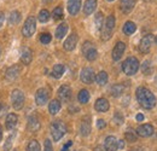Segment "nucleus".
I'll list each match as a JSON object with an SVG mask.
<instances>
[{"instance_id": "f257e3e1", "label": "nucleus", "mask_w": 157, "mask_h": 151, "mask_svg": "<svg viewBox=\"0 0 157 151\" xmlns=\"http://www.w3.org/2000/svg\"><path fill=\"white\" fill-rule=\"evenodd\" d=\"M139 104L145 109H152L156 105V97L146 87H139L136 92Z\"/></svg>"}, {"instance_id": "f03ea898", "label": "nucleus", "mask_w": 157, "mask_h": 151, "mask_svg": "<svg viewBox=\"0 0 157 151\" xmlns=\"http://www.w3.org/2000/svg\"><path fill=\"white\" fill-rule=\"evenodd\" d=\"M138 69H139V62H138V59L136 57H128V58L123 62V64H122V70H123V73L129 76L134 75L138 72Z\"/></svg>"}, {"instance_id": "7ed1b4c3", "label": "nucleus", "mask_w": 157, "mask_h": 151, "mask_svg": "<svg viewBox=\"0 0 157 151\" xmlns=\"http://www.w3.org/2000/svg\"><path fill=\"white\" fill-rule=\"evenodd\" d=\"M65 133H67V127L62 121H55L51 125V134H52L53 140L58 141Z\"/></svg>"}, {"instance_id": "20e7f679", "label": "nucleus", "mask_w": 157, "mask_h": 151, "mask_svg": "<svg viewBox=\"0 0 157 151\" xmlns=\"http://www.w3.org/2000/svg\"><path fill=\"white\" fill-rule=\"evenodd\" d=\"M35 29H36V19H35L34 16H29L24 22V25H23V29H22V34L25 38H30L35 33Z\"/></svg>"}, {"instance_id": "39448f33", "label": "nucleus", "mask_w": 157, "mask_h": 151, "mask_svg": "<svg viewBox=\"0 0 157 151\" xmlns=\"http://www.w3.org/2000/svg\"><path fill=\"white\" fill-rule=\"evenodd\" d=\"M114 28H115V17L113 15H110L105 21V24H103L101 39L103 40H109L111 38V33H113Z\"/></svg>"}, {"instance_id": "423d86ee", "label": "nucleus", "mask_w": 157, "mask_h": 151, "mask_svg": "<svg viewBox=\"0 0 157 151\" xmlns=\"http://www.w3.org/2000/svg\"><path fill=\"white\" fill-rule=\"evenodd\" d=\"M11 102L15 110H21L24 105V95L21 90H15L11 95Z\"/></svg>"}, {"instance_id": "0eeeda50", "label": "nucleus", "mask_w": 157, "mask_h": 151, "mask_svg": "<svg viewBox=\"0 0 157 151\" xmlns=\"http://www.w3.org/2000/svg\"><path fill=\"white\" fill-rule=\"evenodd\" d=\"M82 53L85 55L87 60H91V62L97 58V56H98V52H97L96 47L90 41H87V42L83 44V46H82Z\"/></svg>"}, {"instance_id": "6e6552de", "label": "nucleus", "mask_w": 157, "mask_h": 151, "mask_svg": "<svg viewBox=\"0 0 157 151\" xmlns=\"http://www.w3.org/2000/svg\"><path fill=\"white\" fill-rule=\"evenodd\" d=\"M80 79H81V81H82L83 83H87V85L92 83L93 80L96 79V76H94V70H93L92 68H88V67H87V68H83V69L81 70Z\"/></svg>"}, {"instance_id": "1a4fd4ad", "label": "nucleus", "mask_w": 157, "mask_h": 151, "mask_svg": "<svg viewBox=\"0 0 157 151\" xmlns=\"http://www.w3.org/2000/svg\"><path fill=\"white\" fill-rule=\"evenodd\" d=\"M151 45H152V35H146L140 40V44H139V51L141 53H147L151 48Z\"/></svg>"}, {"instance_id": "9d476101", "label": "nucleus", "mask_w": 157, "mask_h": 151, "mask_svg": "<svg viewBox=\"0 0 157 151\" xmlns=\"http://www.w3.org/2000/svg\"><path fill=\"white\" fill-rule=\"evenodd\" d=\"M137 134L139 137H143V138H146V137H150L154 134V127L152 125H149V123H145V125H141L137 128Z\"/></svg>"}, {"instance_id": "9b49d317", "label": "nucleus", "mask_w": 157, "mask_h": 151, "mask_svg": "<svg viewBox=\"0 0 157 151\" xmlns=\"http://www.w3.org/2000/svg\"><path fill=\"white\" fill-rule=\"evenodd\" d=\"M35 102L38 105H45L48 102V91L46 88L38 90V92L35 95Z\"/></svg>"}, {"instance_id": "f8f14e48", "label": "nucleus", "mask_w": 157, "mask_h": 151, "mask_svg": "<svg viewBox=\"0 0 157 151\" xmlns=\"http://www.w3.org/2000/svg\"><path fill=\"white\" fill-rule=\"evenodd\" d=\"M78 35L76 34H71V35H69L68 39L64 41V44H63V47H64V50L65 51H73L75 47H76V45H78Z\"/></svg>"}, {"instance_id": "ddd939ff", "label": "nucleus", "mask_w": 157, "mask_h": 151, "mask_svg": "<svg viewBox=\"0 0 157 151\" xmlns=\"http://www.w3.org/2000/svg\"><path fill=\"white\" fill-rule=\"evenodd\" d=\"M126 50V44L122 41H118L117 44L115 45L114 50H113V59L114 60H120L121 57L123 56V52Z\"/></svg>"}, {"instance_id": "4468645a", "label": "nucleus", "mask_w": 157, "mask_h": 151, "mask_svg": "<svg viewBox=\"0 0 157 151\" xmlns=\"http://www.w3.org/2000/svg\"><path fill=\"white\" fill-rule=\"evenodd\" d=\"M58 98L62 102H68L71 98V88L67 85L60 86L58 90Z\"/></svg>"}, {"instance_id": "2eb2a0df", "label": "nucleus", "mask_w": 157, "mask_h": 151, "mask_svg": "<svg viewBox=\"0 0 157 151\" xmlns=\"http://www.w3.org/2000/svg\"><path fill=\"white\" fill-rule=\"evenodd\" d=\"M104 148L106 151H116L118 149L117 148V139L114 135H109L105 139L104 143Z\"/></svg>"}, {"instance_id": "dca6fc26", "label": "nucleus", "mask_w": 157, "mask_h": 151, "mask_svg": "<svg viewBox=\"0 0 157 151\" xmlns=\"http://www.w3.org/2000/svg\"><path fill=\"white\" fill-rule=\"evenodd\" d=\"M32 59H33V52L29 47H23L22 51H21V60L23 62V64L28 65L32 63Z\"/></svg>"}, {"instance_id": "f3484780", "label": "nucleus", "mask_w": 157, "mask_h": 151, "mask_svg": "<svg viewBox=\"0 0 157 151\" xmlns=\"http://www.w3.org/2000/svg\"><path fill=\"white\" fill-rule=\"evenodd\" d=\"M21 73V68L18 65H12V67H10L7 70H6V79L7 80H10V81H13V80H16L18 75H20Z\"/></svg>"}, {"instance_id": "a211bd4d", "label": "nucleus", "mask_w": 157, "mask_h": 151, "mask_svg": "<svg viewBox=\"0 0 157 151\" xmlns=\"http://www.w3.org/2000/svg\"><path fill=\"white\" fill-rule=\"evenodd\" d=\"M81 7V0H69L68 1V11L70 15L75 16L80 11Z\"/></svg>"}, {"instance_id": "6ab92c4d", "label": "nucleus", "mask_w": 157, "mask_h": 151, "mask_svg": "<svg viewBox=\"0 0 157 151\" xmlns=\"http://www.w3.org/2000/svg\"><path fill=\"white\" fill-rule=\"evenodd\" d=\"M94 108L99 113H105V111L109 110V102L105 98H99V99H97V102L94 104Z\"/></svg>"}, {"instance_id": "aec40b11", "label": "nucleus", "mask_w": 157, "mask_h": 151, "mask_svg": "<svg viewBox=\"0 0 157 151\" xmlns=\"http://www.w3.org/2000/svg\"><path fill=\"white\" fill-rule=\"evenodd\" d=\"M17 122H18V117H17V115H16V114H9L7 117H6V122H5L6 128L10 130V131L13 130V128L17 126Z\"/></svg>"}, {"instance_id": "412c9836", "label": "nucleus", "mask_w": 157, "mask_h": 151, "mask_svg": "<svg viewBox=\"0 0 157 151\" xmlns=\"http://www.w3.org/2000/svg\"><path fill=\"white\" fill-rule=\"evenodd\" d=\"M28 130L30 132H38L40 130V122L36 116H30L28 118Z\"/></svg>"}, {"instance_id": "4be33fe9", "label": "nucleus", "mask_w": 157, "mask_h": 151, "mask_svg": "<svg viewBox=\"0 0 157 151\" xmlns=\"http://www.w3.org/2000/svg\"><path fill=\"white\" fill-rule=\"evenodd\" d=\"M91 132V122H90V117H85L81 122V126H80V133L81 135H88Z\"/></svg>"}, {"instance_id": "5701e85b", "label": "nucleus", "mask_w": 157, "mask_h": 151, "mask_svg": "<svg viewBox=\"0 0 157 151\" xmlns=\"http://www.w3.org/2000/svg\"><path fill=\"white\" fill-rule=\"evenodd\" d=\"M97 7V0H86L83 6V12L86 16H90Z\"/></svg>"}, {"instance_id": "b1692460", "label": "nucleus", "mask_w": 157, "mask_h": 151, "mask_svg": "<svg viewBox=\"0 0 157 151\" xmlns=\"http://www.w3.org/2000/svg\"><path fill=\"white\" fill-rule=\"evenodd\" d=\"M136 5V0H121V10L124 14H128L133 10Z\"/></svg>"}, {"instance_id": "393cba45", "label": "nucleus", "mask_w": 157, "mask_h": 151, "mask_svg": "<svg viewBox=\"0 0 157 151\" xmlns=\"http://www.w3.org/2000/svg\"><path fill=\"white\" fill-rule=\"evenodd\" d=\"M136 30H137V25H136L133 22L128 21V22L124 23V25H123V33H124L126 35H132Z\"/></svg>"}, {"instance_id": "a878e982", "label": "nucleus", "mask_w": 157, "mask_h": 151, "mask_svg": "<svg viewBox=\"0 0 157 151\" xmlns=\"http://www.w3.org/2000/svg\"><path fill=\"white\" fill-rule=\"evenodd\" d=\"M64 70H65V67L63 64H56L52 69V76L56 79H60L64 74Z\"/></svg>"}, {"instance_id": "bb28decb", "label": "nucleus", "mask_w": 157, "mask_h": 151, "mask_svg": "<svg viewBox=\"0 0 157 151\" xmlns=\"http://www.w3.org/2000/svg\"><path fill=\"white\" fill-rule=\"evenodd\" d=\"M67 32H68V24H67V23H62V24H59L58 28L56 29V38L57 39L64 38L65 34H67Z\"/></svg>"}, {"instance_id": "cd10ccee", "label": "nucleus", "mask_w": 157, "mask_h": 151, "mask_svg": "<svg viewBox=\"0 0 157 151\" xmlns=\"http://www.w3.org/2000/svg\"><path fill=\"white\" fill-rule=\"evenodd\" d=\"M20 21H21L20 11L15 10V11H12V12L10 14V17H9V23H10V25H16Z\"/></svg>"}, {"instance_id": "c85d7f7f", "label": "nucleus", "mask_w": 157, "mask_h": 151, "mask_svg": "<svg viewBox=\"0 0 157 151\" xmlns=\"http://www.w3.org/2000/svg\"><path fill=\"white\" fill-rule=\"evenodd\" d=\"M59 110H60V103L58 100L55 99L48 104V111L51 115H56L57 113H59Z\"/></svg>"}, {"instance_id": "c756f323", "label": "nucleus", "mask_w": 157, "mask_h": 151, "mask_svg": "<svg viewBox=\"0 0 157 151\" xmlns=\"http://www.w3.org/2000/svg\"><path fill=\"white\" fill-rule=\"evenodd\" d=\"M78 99L81 104L88 103V100H90V93H88V91H87V90H81V91L78 92Z\"/></svg>"}, {"instance_id": "7c9ffc66", "label": "nucleus", "mask_w": 157, "mask_h": 151, "mask_svg": "<svg viewBox=\"0 0 157 151\" xmlns=\"http://www.w3.org/2000/svg\"><path fill=\"white\" fill-rule=\"evenodd\" d=\"M123 91H124L123 85L116 83V85H114V86L111 87V95H113V97H120V95L123 93Z\"/></svg>"}, {"instance_id": "2f4dec72", "label": "nucleus", "mask_w": 157, "mask_h": 151, "mask_svg": "<svg viewBox=\"0 0 157 151\" xmlns=\"http://www.w3.org/2000/svg\"><path fill=\"white\" fill-rule=\"evenodd\" d=\"M96 81H97L98 85L104 86V85L108 82V74H106L105 72H100V73H98L97 76H96Z\"/></svg>"}, {"instance_id": "473e14b6", "label": "nucleus", "mask_w": 157, "mask_h": 151, "mask_svg": "<svg viewBox=\"0 0 157 151\" xmlns=\"http://www.w3.org/2000/svg\"><path fill=\"white\" fill-rule=\"evenodd\" d=\"M52 17H53V19H56V21H59V19L63 18V9H62L60 6H57V7L53 10Z\"/></svg>"}, {"instance_id": "72a5a7b5", "label": "nucleus", "mask_w": 157, "mask_h": 151, "mask_svg": "<svg viewBox=\"0 0 157 151\" xmlns=\"http://www.w3.org/2000/svg\"><path fill=\"white\" fill-rule=\"evenodd\" d=\"M50 19V12L47 10H41L39 12V21L41 23H46Z\"/></svg>"}, {"instance_id": "f704fd0d", "label": "nucleus", "mask_w": 157, "mask_h": 151, "mask_svg": "<svg viewBox=\"0 0 157 151\" xmlns=\"http://www.w3.org/2000/svg\"><path fill=\"white\" fill-rule=\"evenodd\" d=\"M27 151H40V144L36 140H30L27 146Z\"/></svg>"}, {"instance_id": "c9c22d12", "label": "nucleus", "mask_w": 157, "mask_h": 151, "mask_svg": "<svg viewBox=\"0 0 157 151\" xmlns=\"http://www.w3.org/2000/svg\"><path fill=\"white\" fill-rule=\"evenodd\" d=\"M94 23H96V27H97L98 30H100V29L103 28V14H101V12H98V14L96 15Z\"/></svg>"}, {"instance_id": "e433bc0d", "label": "nucleus", "mask_w": 157, "mask_h": 151, "mask_svg": "<svg viewBox=\"0 0 157 151\" xmlns=\"http://www.w3.org/2000/svg\"><path fill=\"white\" fill-rule=\"evenodd\" d=\"M51 35L48 34V33H44V34H41L40 35V41L42 42V44H45V45H47V44H50L51 42Z\"/></svg>"}, {"instance_id": "4c0bfd02", "label": "nucleus", "mask_w": 157, "mask_h": 151, "mask_svg": "<svg viewBox=\"0 0 157 151\" xmlns=\"http://www.w3.org/2000/svg\"><path fill=\"white\" fill-rule=\"evenodd\" d=\"M12 139H13V135H10V137L6 139V141H5V144H4V150H5V151H9L10 149H11Z\"/></svg>"}, {"instance_id": "58836bf2", "label": "nucleus", "mask_w": 157, "mask_h": 151, "mask_svg": "<svg viewBox=\"0 0 157 151\" xmlns=\"http://www.w3.org/2000/svg\"><path fill=\"white\" fill-rule=\"evenodd\" d=\"M126 140H128V141H136L137 140V135L134 134L133 132H131V131H128V132H126Z\"/></svg>"}, {"instance_id": "ea45409f", "label": "nucleus", "mask_w": 157, "mask_h": 151, "mask_svg": "<svg viewBox=\"0 0 157 151\" xmlns=\"http://www.w3.org/2000/svg\"><path fill=\"white\" fill-rule=\"evenodd\" d=\"M45 151H53L52 143H51V140H48V139L45 140Z\"/></svg>"}, {"instance_id": "a19ab883", "label": "nucleus", "mask_w": 157, "mask_h": 151, "mask_svg": "<svg viewBox=\"0 0 157 151\" xmlns=\"http://www.w3.org/2000/svg\"><path fill=\"white\" fill-rule=\"evenodd\" d=\"M150 62L149 60H146V62H144V64H143V72L145 73V74H149L150 73Z\"/></svg>"}, {"instance_id": "79ce46f5", "label": "nucleus", "mask_w": 157, "mask_h": 151, "mask_svg": "<svg viewBox=\"0 0 157 151\" xmlns=\"http://www.w3.org/2000/svg\"><path fill=\"white\" fill-rule=\"evenodd\" d=\"M114 121H115L117 125H121V123L123 122V117H122V116L117 113L116 115H115V117H114Z\"/></svg>"}, {"instance_id": "37998d69", "label": "nucleus", "mask_w": 157, "mask_h": 151, "mask_svg": "<svg viewBox=\"0 0 157 151\" xmlns=\"http://www.w3.org/2000/svg\"><path fill=\"white\" fill-rule=\"evenodd\" d=\"M105 126H106V123H105L104 120H98V121H97V127H98L99 130H103Z\"/></svg>"}, {"instance_id": "c03bdc74", "label": "nucleus", "mask_w": 157, "mask_h": 151, "mask_svg": "<svg viewBox=\"0 0 157 151\" xmlns=\"http://www.w3.org/2000/svg\"><path fill=\"white\" fill-rule=\"evenodd\" d=\"M4 21H5V15H4V12L0 11V27L4 24Z\"/></svg>"}, {"instance_id": "a18cd8bd", "label": "nucleus", "mask_w": 157, "mask_h": 151, "mask_svg": "<svg viewBox=\"0 0 157 151\" xmlns=\"http://www.w3.org/2000/svg\"><path fill=\"white\" fill-rule=\"evenodd\" d=\"M117 148L118 149H123L124 148V141L123 140H117Z\"/></svg>"}, {"instance_id": "49530a36", "label": "nucleus", "mask_w": 157, "mask_h": 151, "mask_svg": "<svg viewBox=\"0 0 157 151\" xmlns=\"http://www.w3.org/2000/svg\"><path fill=\"white\" fill-rule=\"evenodd\" d=\"M137 121H144V115H143V114H138Z\"/></svg>"}, {"instance_id": "de8ad7c7", "label": "nucleus", "mask_w": 157, "mask_h": 151, "mask_svg": "<svg viewBox=\"0 0 157 151\" xmlns=\"http://www.w3.org/2000/svg\"><path fill=\"white\" fill-rule=\"evenodd\" d=\"M94 151H105V149H104L103 146H97V148L94 149Z\"/></svg>"}, {"instance_id": "09e8293b", "label": "nucleus", "mask_w": 157, "mask_h": 151, "mask_svg": "<svg viewBox=\"0 0 157 151\" xmlns=\"http://www.w3.org/2000/svg\"><path fill=\"white\" fill-rule=\"evenodd\" d=\"M1 138H2V130H1V127H0V141H1Z\"/></svg>"}, {"instance_id": "8fccbe9b", "label": "nucleus", "mask_w": 157, "mask_h": 151, "mask_svg": "<svg viewBox=\"0 0 157 151\" xmlns=\"http://www.w3.org/2000/svg\"><path fill=\"white\" fill-rule=\"evenodd\" d=\"M131 151H143L141 149H134V150H131Z\"/></svg>"}, {"instance_id": "3c124183", "label": "nucleus", "mask_w": 157, "mask_h": 151, "mask_svg": "<svg viewBox=\"0 0 157 151\" xmlns=\"http://www.w3.org/2000/svg\"><path fill=\"white\" fill-rule=\"evenodd\" d=\"M62 151H69V150H68V148H63V150Z\"/></svg>"}, {"instance_id": "603ef678", "label": "nucleus", "mask_w": 157, "mask_h": 151, "mask_svg": "<svg viewBox=\"0 0 157 151\" xmlns=\"http://www.w3.org/2000/svg\"><path fill=\"white\" fill-rule=\"evenodd\" d=\"M155 41H156V44H157V37H156V39H155Z\"/></svg>"}, {"instance_id": "864d4df0", "label": "nucleus", "mask_w": 157, "mask_h": 151, "mask_svg": "<svg viewBox=\"0 0 157 151\" xmlns=\"http://www.w3.org/2000/svg\"><path fill=\"white\" fill-rule=\"evenodd\" d=\"M108 1H114V0H108Z\"/></svg>"}, {"instance_id": "5fc2aeb1", "label": "nucleus", "mask_w": 157, "mask_h": 151, "mask_svg": "<svg viewBox=\"0 0 157 151\" xmlns=\"http://www.w3.org/2000/svg\"><path fill=\"white\" fill-rule=\"evenodd\" d=\"M0 110H1V105H0Z\"/></svg>"}, {"instance_id": "6e6d98bb", "label": "nucleus", "mask_w": 157, "mask_h": 151, "mask_svg": "<svg viewBox=\"0 0 157 151\" xmlns=\"http://www.w3.org/2000/svg\"><path fill=\"white\" fill-rule=\"evenodd\" d=\"M13 151H17V150H13Z\"/></svg>"}, {"instance_id": "4d7b16f0", "label": "nucleus", "mask_w": 157, "mask_h": 151, "mask_svg": "<svg viewBox=\"0 0 157 151\" xmlns=\"http://www.w3.org/2000/svg\"><path fill=\"white\" fill-rule=\"evenodd\" d=\"M146 1H149V0H146Z\"/></svg>"}]
</instances>
